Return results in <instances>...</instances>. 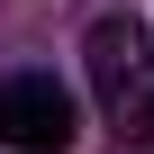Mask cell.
I'll use <instances>...</instances> for the list:
<instances>
[{"mask_svg":"<svg viewBox=\"0 0 154 154\" xmlns=\"http://www.w3.org/2000/svg\"><path fill=\"white\" fill-rule=\"evenodd\" d=\"M0 136L18 154H72V136H82L72 91L54 72H9V82H0Z\"/></svg>","mask_w":154,"mask_h":154,"instance_id":"6da1fadb","label":"cell"},{"mask_svg":"<svg viewBox=\"0 0 154 154\" xmlns=\"http://www.w3.org/2000/svg\"><path fill=\"white\" fill-rule=\"evenodd\" d=\"M82 63H91V91L118 118H136V100H145V27L136 18H100L91 45H82Z\"/></svg>","mask_w":154,"mask_h":154,"instance_id":"7a4b0ae2","label":"cell"}]
</instances>
